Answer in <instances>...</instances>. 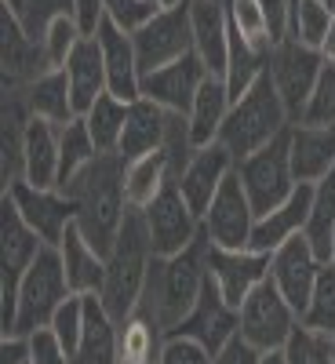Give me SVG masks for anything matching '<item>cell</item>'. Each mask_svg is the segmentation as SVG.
<instances>
[{"mask_svg": "<svg viewBox=\"0 0 335 364\" xmlns=\"http://www.w3.org/2000/svg\"><path fill=\"white\" fill-rule=\"evenodd\" d=\"M124 168L128 161L120 154H99L77 178H70L63 193L77 208V230L99 255H110L117 245V233L128 215V193H124Z\"/></svg>", "mask_w": 335, "mask_h": 364, "instance_id": "obj_1", "label": "cell"}, {"mask_svg": "<svg viewBox=\"0 0 335 364\" xmlns=\"http://www.w3.org/2000/svg\"><path fill=\"white\" fill-rule=\"evenodd\" d=\"M154 259L157 255H154V245H149L142 211L128 208L124 226L117 233V245L106 255V284L99 291L102 306L110 310V317L117 324L135 317L139 302L146 295V281H149V269H154Z\"/></svg>", "mask_w": 335, "mask_h": 364, "instance_id": "obj_2", "label": "cell"}, {"mask_svg": "<svg viewBox=\"0 0 335 364\" xmlns=\"http://www.w3.org/2000/svg\"><path fill=\"white\" fill-rule=\"evenodd\" d=\"M204 248H208V240L201 233V240L190 245L186 252H179L171 259H154V269H149L142 302L146 299L154 302V314H149V317L161 324L164 336H171V331L190 317V310L197 306V299L204 291V281H208Z\"/></svg>", "mask_w": 335, "mask_h": 364, "instance_id": "obj_3", "label": "cell"}, {"mask_svg": "<svg viewBox=\"0 0 335 364\" xmlns=\"http://www.w3.org/2000/svg\"><path fill=\"white\" fill-rule=\"evenodd\" d=\"M292 128V117L281 102V91L273 84L270 70L245 91L240 99H233L230 113H226V124L219 132V142L233 154V161L255 154V149L270 146L273 139H281Z\"/></svg>", "mask_w": 335, "mask_h": 364, "instance_id": "obj_4", "label": "cell"}, {"mask_svg": "<svg viewBox=\"0 0 335 364\" xmlns=\"http://www.w3.org/2000/svg\"><path fill=\"white\" fill-rule=\"evenodd\" d=\"M70 281L63 269V255L58 248H41V255L33 259L18 281V295H15V328L11 336H33L37 328H48L55 310L70 299Z\"/></svg>", "mask_w": 335, "mask_h": 364, "instance_id": "obj_5", "label": "cell"}, {"mask_svg": "<svg viewBox=\"0 0 335 364\" xmlns=\"http://www.w3.org/2000/svg\"><path fill=\"white\" fill-rule=\"evenodd\" d=\"M44 240L33 233L22 215L15 200L4 193L0 200V299H4V310H0V328H4V336H11L15 328V295H18V281L22 273L33 266V259L41 255Z\"/></svg>", "mask_w": 335, "mask_h": 364, "instance_id": "obj_6", "label": "cell"}, {"mask_svg": "<svg viewBox=\"0 0 335 364\" xmlns=\"http://www.w3.org/2000/svg\"><path fill=\"white\" fill-rule=\"evenodd\" d=\"M240 186H245L255 215H266L277 204H285L292 197V190L299 186L295 171H292V157H288V132L281 139H273L270 146L255 149V154L240 157L233 164Z\"/></svg>", "mask_w": 335, "mask_h": 364, "instance_id": "obj_7", "label": "cell"}, {"mask_svg": "<svg viewBox=\"0 0 335 364\" xmlns=\"http://www.w3.org/2000/svg\"><path fill=\"white\" fill-rule=\"evenodd\" d=\"M240 339L252 343L259 353L270 350H285L288 336L299 324V314L292 310V302L281 295V288L273 284L270 277L240 302Z\"/></svg>", "mask_w": 335, "mask_h": 364, "instance_id": "obj_8", "label": "cell"}, {"mask_svg": "<svg viewBox=\"0 0 335 364\" xmlns=\"http://www.w3.org/2000/svg\"><path fill=\"white\" fill-rule=\"evenodd\" d=\"M255 208L240 186L237 171L226 175V182L219 186L211 208L204 211L201 219V233L211 248H226V252H245L252 248V230H255Z\"/></svg>", "mask_w": 335, "mask_h": 364, "instance_id": "obj_9", "label": "cell"}, {"mask_svg": "<svg viewBox=\"0 0 335 364\" xmlns=\"http://www.w3.org/2000/svg\"><path fill=\"white\" fill-rule=\"evenodd\" d=\"M324 70V55L317 48H307L299 41H281L270 51V77L281 91V102L292 117V124H299L302 113H307V102L317 87V77Z\"/></svg>", "mask_w": 335, "mask_h": 364, "instance_id": "obj_10", "label": "cell"}, {"mask_svg": "<svg viewBox=\"0 0 335 364\" xmlns=\"http://www.w3.org/2000/svg\"><path fill=\"white\" fill-rule=\"evenodd\" d=\"M142 219H146V233L157 259H171L201 240V219L193 215V208L179 193L175 182H168L157 193V200L142 208Z\"/></svg>", "mask_w": 335, "mask_h": 364, "instance_id": "obj_11", "label": "cell"}, {"mask_svg": "<svg viewBox=\"0 0 335 364\" xmlns=\"http://www.w3.org/2000/svg\"><path fill=\"white\" fill-rule=\"evenodd\" d=\"M135 41V55L142 73H154L175 58L193 51V29H190V4L182 8H161L142 29L132 33Z\"/></svg>", "mask_w": 335, "mask_h": 364, "instance_id": "obj_12", "label": "cell"}, {"mask_svg": "<svg viewBox=\"0 0 335 364\" xmlns=\"http://www.w3.org/2000/svg\"><path fill=\"white\" fill-rule=\"evenodd\" d=\"M4 193L15 200L18 215L33 226V233L44 240L48 248L63 245L66 230L77 219V208L63 190H41V186H29L26 178H15L11 186H4Z\"/></svg>", "mask_w": 335, "mask_h": 364, "instance_id": "obj_13", "label": "cell"}, {"mask_svg": "<svg viewBox=\"0 0 335 364\" xmlns=\"http://www.w3.org/2000/svg\"><path fill=\"white\" fill-rule=\"evenodd\" d=\"M171 336H186V339H197L208 353H219L230 339L240 336V314L237 306H230L226 295L219 291L216 281H204V291L197 299V306L190 310V317L182 321Z\"/></svg>", "mask_w": 335, "mask_h": 364, "instance_id": "obj_14", "label": "cell"}, {"mask_svg": "<svg viewBox=\"0 0 335 364\" xmlns=\"http://www.w3.org/2000/svg\"><path fill=\"white\" fill-rule=\"evenodd\" d=\"M204 262H208V277L219 284V291L226 295L230 306L240 310L245 302L266 277H270V255L266 252H226V248H204Z\"/></svg>", "mask_w": 335, "mask_h": 364, "instance_id": "obj_15", "label": "cell"}, {"mask_svg": "<svg viewBox=\"0 0 335 364\" xmlns=\"http://www.w3.org/2000/svg\"><path fill=\"white\" fill-rule=\"evenodd\" d=\"M208 77L211 73L204 70V63L190 51V55L175 58V63H168V66H161L154 73H142V99H154L161 109L186 117L193 99H197V91H201V84Z\"/></svg>", "mask_w": 335, "mask_h": 364, "instance_id": "obj_16", "label": "cell"}, {"mask_svg": "<svg viewBox=\"0 0 335 364\" xmlns=\"http://www.w3.org/2000/svg\"><path fill=\"white\" fill-rule=\"evenodd\" d=\"M321 259L314 255V248L307 245V237H292L285 245L270 255V281L281 288V295L292 302V310L302 317L310 302V291L317 284V273H321Z\"/></svg>", "mask_w": 335, "mask_h": 364, "instance_id": "obj_17", "label": "cell"}, {"mask_svg": "<svg viewBox=\"0 0 335 364\" xmlns=\"http://www.w3.org/2000/svg\"><path fill=\"white\" fill-rule=\"evenodd\" d=\"M0 55H4V91H22L51 70L41 41L26 33V26L15 18L8 4L0 8Z\"/></svg>", "mask_w": 335, "mask_h": 364, "instance_id": "obj_18", "label": "cell"}, {"mask_svg": "<svg viewBox=\"0 0 335 364\" xmlns=\"http://www.w3.org/2000/svg\"><path fill=\"white\" fill-rule=\"evenodd\" d=\"M233 164H237V161H233L230 149H226L223 142H211V146L197 149L193 161L182 168V175L175 178L179 193L186 197V204L193 208L197 219H204V211L211 208V200H216L219 186L226 182V175L233 171Z\"/></svg>", "mask_w": 335, "mask_h": 364, "instance_id": "obj_19", "label": "cell"}, {"mask_svg": "<svg viewBox=\"0 0 335 364\" xmlns=\"http://www.w3.org/2000/svg\"><path fill=\"white\" fill-rule=\"evenodd\" d=\"M190 29H193V55L204 63V70L211 77H226V58H230L226 0H190Z\"/></svg>", "mask_w": 335, "mask_h": 364, "instance_id": "obj_20", "label": "cell"}, {"mask_svg": "<svg viewBox=\"0 0 335 364\" xmlns=\"http://www.w3.org/2000/svg\"><path fill=\"white\" fill-rule=\"evenodd\" d=\"M95 37H99V48H102L110 95L124 99V102L142 99V66H139V55H135L132 33H124V29L113 26L110 18H102V26H99Z\"/></svg>", "mask_w": 335, "mask_h": 364, "instance_id": "obj_21", "label": "cell"}, {"mask_svg": "<svg viewBox=\"0 0 335 364\" xmlns=\"http://www.w3.org/2000/svg\"><path fill=\"white\" fill-rule=\"evenodd\" d=\"M310 208H314V182H299L285 204H277L273 211H266V215L255 219L252 252L273 255V252L285 245V240L299 237L302 226H307V219H310Z\"/></svg>", "mask_w": 335, "mask_h": 364, "instance_id": "obj_22", "label": "cell"}, {"mask_svg": "<svg viewBox=\"0 0 335 364\" xmlns=\"http://www.w3.org/2000/svg\"><path fill=\"white\" fill-rule=\"evenodd\" d=\"M288 157L295 182H321L335 171V128L321 124H292L288 128Z\"/></svg>", "mask_w": 335, "mask_h": 364, "instance_id": "obj_23", "label": "cell"}, {"mask_svg": "<svg viewBox=\"0 0 335 364\" xmlns=\"http://www.w3.org/2000/svg\"><path fill=\"white\" fill-rule=\"evenodd\" d=\"M58 135H63L58 124L41 120V117H29V128H26V139H22V178L29 186L58 190V168H63Z\"/></svg>", "mask_w": 335, "mask_h": 364, "instance_id": "obj_24", "label": "cell"}, {"mask_svg": "<svg viewBox=\"0 0 335 364\" xmlns=\"http://www.w3.org/2000/svg\"><path fill=\"white\" fill-rule=\"evenodd\" d=\"M63 70H66V80H70L73 109H77V117H84L91 106L99 102V95H106V91H110L99 37H84V41L73 48V55L66 58Z\"/></svg>", "mask_w": 335, "mask_h": 364, "instance_id": "obj_25", "label": "cell"}, {"mask_svg": "<svg viewBox=\"0 0 335 364\" xmlns=\"http://www.w3.org/2000/svg\"><path fill=\"white\" fill-rule=\"evenodd\" d=\"M73 364H120V324L110 317L99 295H84V336Z\"/></svg>", "mask_w": 335, "mask_h": 364, "instance_id": "obj_26", "label": "cell"}, {"mask_svg": "<svg viewBox=\"0 0 335 364\" xmlns=\"http://www.w3.org/2000/svg\"><path fill=\"white\" fill-rule=\"evenodd\" d=\"M168 109H161L154 99H135L128 106V124L120 135L117 154L124 161H139L146 154H157L164 149V135H168Z\"/></svg>", "mask_w": 335, "mask_h": 364, "instance_id": "obj_27", "label": "cell"}, {"mask_svg": "<svg viewBox=\"0 0 335 364\" xmlns=\"http://www.w3.org/2000/svg\"><path fill=\"white\" fill-rule=\"evenodd\" d=\"M58 255H63V269L73 295H99L106 284V255H99L95 248L84 240V233L77 230V223L66 230L63 245H58Z\"/></svg>", "mask_w": 335, "mask_h": 364, "instance_id": "obj_28", "label": "cell"}, {"mask_svg": "<svg viewBox=\"0 0 335 364\" xmlns=\"http://www.w3.org/2000/svg\"><path fill=\"white\" fill-rule=\"evenodd\" d=\"M233 106V95H230V87L223 77H208L197 91V99L186 113V124H190V139L197 149L211 146V142H219V132L226 124V113Z\"/></svg>", "mask_w": 335, "mask_h": 364, "instance_id": "obj_29", "label": "cell"}, {"mask_svg": "<svg viewBox=\"0 0 335 364\" xmlns=\"http://www.w3.org/2000/svg\"><path fill=\"white\" fill-rule=\"evenodd\" d=\"M26 106L33 117L41 120H51V124H70L77 117L73 109V95H70V80H66V70H48L41 73L33 84L26 87Z\"/></svg>", "mask_w": 335, "mask_h": 364, "instance_id": "obj_30", "label": "cell"}, {"mask_svg": "<svg viewBox=\"0 0 335 364\" xmlns=\"http://www.w3.org/2000/svg\"><path fill=\"white\" fill-rule=\"evenodd\" d=\"M168 182H175V175H171V161L164 149L146 154L139 161H128V168H124V193H128V204L139 211L154 204Z\"/></svg>", "mask_w": 335, "mask_h": 364, "instance_id": "obj_31", "label": "cell"}, {"mask_svg": "<svg viewBox=\"0 0 335 364\" xmlns=\"http://www.w3.org/2000/svg\"><path fill=\"white\" fill-rule=\"evenodd\" d=\"M302 237L314 248V255L328 266L331 262V240H335V171L321 182H314V208L302 226Z\"/></svg>", "mask_w": 335, "mask_h": 364, "instance_id": "obj_32", "label": "cell"}, {"mask_svg": "<svg viewBox=\"0 0 335 364\" xmlns=\"http://www.w3.org/2000/svg\"><path fill=\"white\" fill-rule=\"evenodd\" d=\"M270 70V51L248 44L240 33H233L230 29V58H226V87H230V95L240 99L245 91Z\"/></svg>", "mask_w": 335, "mask_h": 364, "instance_id": "obj_33", "label": "cell"}, {"mask_svg": "<svg viewBox=\"0 0 335 364\" xmlns=\"http://www.w3.org/2000/svg\"><path fill=\"white\" fill-rule=\"evenodd\" d=\"M128 106L132 102L106 91V95H99V102L84 113V124H87L91 139H95L99 154H117L120 135H124V124H128Z\"/></svg>", "mask_w": 335, "mask_h": 364, "instance_id": "obj_34", "label": "cell"}, {"mask_svg": "<svg viewBox=\"0 0 335 364\" xmlns=\"http://www.w3.org/2000/svg\"><path fill=\"white\" fill-rule=\"evenodd\" d=\"M58 157H63V168H58V190L99 157V146H95V139H91L84 117H73L70 124H63V135H58Z\"/></svg>", "mask_w": 335, "mask_h": 364, "instance_id": "obj_35", "label": "cell"}, {"mask_svg": "<svg viewBox=\"0 0 335 364\" xmlns=\"http://www.w3.org/2000/svg\"><path fill=\"white\" fill-rule=\"evenodd\" d=\"M164 331L146 314H135L120 324V360H157Z\"/></svg>", "mask_w": 335, "mask_h": 364, "instance_id": "obj_36", "label": "cell"}, {"mask_svg": "<svg viewBox=\"0 0 335 364\" xmlns=\"http://www.w3.org/2000/svg\"><path fill=\"white\" fill-rule=\"evenodd\" d=\"M331 18H335V8H328L324 0H295L292 4V41L321 51Z\"/></svg>", "mask_w": 335, "mask_h": 364, "instance_id": "obj_37", "label": "cell"}, {"mask_svg": "<svg viewBox=\"0 0 335 364\" xmlns=\"http://www.w3.org/2000/svg\"><path fill=\"white\" fill-rule=\"evenodd\" d=\"M307 328L314 331H324V336H335V269L331 266H321L317 273V284L310 291V302L299 317Z\"/></svg>", "mask_w": 335, "mask_h": 364, "instance_id": "obj_38", "label": "cell"}, {"mask_svg": "<svg viewBox=\"0 0 335 364\" xmlns=\"http://www.w3.org/2000/svg\"><path fill=\"white\" fill-rule=\"evenodd\" d=\"M226 15H230L233 33H240L248 44H255L262 51H273L270 26H266V15L259 8V0H226Z\"/></svg>", "mask_w": 335, "mask_h": 364, "instance_id": "obj_39", "label": "cell"}, {"mask_svg": "<svg viewBox=\"0 0 335 364\" xmlns=\"http://www.w3.org/2000/svg\"><path fill=\"white\" fill-rule=\"evenodd\" d=\"M285 360L288 364H335L331 360V336L324 331H314L307 324H295V331L285 343Z\"/></svg>", "mask_w": 335, "mask_h": 364, "instance_id": "obj_40", "label": "cell"}, {"mask_svg": "<svg viewBox=\"0 0 335 364\" xmlns=\"http://www.w3.org/2000/svg\"><path fill=\"white\" fill-rule=\"evenodd\" d=\"M4 4L15 11V18L26 26V33L33 41L44 37V29L51 26V18L73 15V0H4Z\"/></svg>", "mask_w": 335, "mask_h": 364, "instance_id": "obj_41", "label": "cell"}, {"mask_svg": "<svg viewBox=\"0 0 335 364\" xmlns=\"http://www.w3.org/2000/svg\"><path fill=\"white\" fill-rule=\"evenodd\" d=\"M80 41H84V33H80V26H77L73 15L51 18V26L44 29V37H41V48H44L48 66H51V70H63L66 58L73 55V48H77Z\"/></svg>", "mask_w": 335, "mask_h": 364, "instance_id": "obj_42", "label": "cell"}, {"mask_svg": "<svg viewBox=\"0 0 335 364\" xmlns=\"http://www.w3.org/2000/svg\"><path fill=\"white\" fill-rule=\"evenodd\" d=\"M299 124H321V128H335V63L324 58V70L317 77V87L307 102V113H302Z\"/></svg>", "mask_w": 335, "mask_h": 364, "instance_id": "obj_43", "label": "cell"}, {"mask_svg": "<svg viewBox=\"0 0 335 364\" xmlns=\"http://www.w3.org/2000/svg\"><path fill=\"white\" fill-rule=\"evenodd\" d=\"M55 336H58V343H63L70 353H77V346H80V336H84V295H70L63 306L55 310V317H51V324H48Z\"/></svg>", "mask_w": 335, "mask_h": 364, "instance_id": "obj_44", "label": "cell"}, {"mask_svg": "<svg viewBox=\"0 0 335 364\" xmlns=\"http://www.w3.org/2000/svg\"><path fill=\"white\" fill-rule=\"evenodd\" d=\"M157 11H161L157 0H106V18H110L113 26H120L124 33H135V29H142Z\"/></svg>", "mask_w": 335, "mask_h": 364, "instance_id": "obj_45", "label": "cell"}, {"mask_svg": "<svg viewBox=\"0 0 335 364\" xmlns=\"http://www.w3.org/2000/svg\"><path fill=\"white\" fill-rule=\"evenodd\" d=\"M157 364H211V353H208L197 339L164 336L161 353H157Z\"/></svg>", "mask_w": 335, "mask_h": 364, "instance_id": "obj_46", "label": "cell"}, {"mask_svg": "<svg viewBox=\"0 0 335 364\" xmlns=\"http://www.w3.org/2000/svg\"><path fill=\"white\" fill-rule=\"evenodd\" d=\"M29 339V364H73V353L58 343L51 328H37Z\"/></svg>", "mask_w": 335, "mask_h": 364, "instance_id": "obj_47", "label": "cell"}, {"mask_svg": "<svg viewBox=\"0 0 335 364\" xmlns=\"http://www.w3.org/2000/svg\"><path fill=\"white\" fill-rule=\"evenodd\" d=\"M292 4H295V0H259V8L266 15V26H270L273 48L292 37Z\"/></svg>", "mask_w": 335, "mask_h": 364, "instance_id": "obj_48", "label": "cell"}, {"mask_svg": "<svg viewBox=\"0 0 335 364\" xmlns=\"http://www.w3.org/2000/svg\"><path fill=\"white\" fill-rule=\"evenodd\" d=\"M73 18L84 37H95L106 18V0H73Z\"/></svg>", "mask_w": 335, "mask_h": 364, "instance_id": "obj_49", "label": "cell"}, {"mask_svg": "<svg viewBox=\"0 0 335 364\" xmlns=\"http://www.w3.org/2000/svg\"><path fill=\"white\" fill-rule=\"evenodd\" d=\"M259 350L252 346V343H245V339H230L219 353H211V364H259Z\"/></svg>", "mask_w": 335, "mask_h": 364, "instance_id": "obj_50", "label": "cell"}, {"mask_svg": "<svg viewBox=\"0 0 335 364\" xmlns=\"http://www.w3.org/2000/svg\"><path fill=\"white\" fill-rule=\"evenodd\" d=\"M0 364H29V339L4 336V343H0Z\"/></svg>", "mask_w": 335, "mask_h": 364, "instance_id": "obj_51", "label": "cell"}, {"mask_svg": "<svg viewBox=\"0 0 335 364\" xmlns=\"http://www.w3.org/2000/svg\"><path fill=\"white\" fill-rule=\"evenodd\" d=\"M321 55L328 58V63H335V18H331V26H328V37H324V44H321Z\"/></svg>", "mask_w": 335, "mask_h": 364, "instance_id": "obj_52", "label": "cell"}, {"mask_svg": "<svg viewBox=\"0 0 335 364\" xmlns=\"http://www.w3.org/2000/svg\"><path fill=\"white\" fill-rule=\"evenodd\" d=\"M259 364H288V360H285V350H270L259 357Z\"/></svg>", "mask_w": 335, "mask_h": 364, "instance_id": "obj_53", "label": "cell"}, {"mask_svg": "<svg viewBox=\"0 0 335 364\" xmlns=\"http://www.w3.org/2000/svg\"><path fill=\"white\" fill-rule=\"evenodd\" d=\"M161 8H182V4H190V0H157Z\"/></svg>", "mask_w": 335, "mask_h": 364, "instance_id": "obj_54", "label": "cell"}, {"mask_svg": "<svg viewBox=\"0 0 335 364\" xmlns=\"http://www.w3.org/2000/svg\"><path fill=\"white\" fill-rule=\"evenodd\" d=\"M120 364H157V360H120Z\"/></svg>", "mask_w": 335, "mask_h": 364, "instance_id": "obj_55", "label": "cell"}, {"mask_svg": "<svg viewBox=\"0 0 335 364\" xmlns=\"http://www.w3.org/2000/svg\"><path fill=\"white\" fill-rule=\"evenodd\" d=\"M328 266H331V269H335V240H331V262H328Z\"/></svg>", "mask_w": 335, "mask_h": 364, "instance_id": "obj_56", "label": "cell"}, {"mask_svg": "<svg viewBox=\"0 0 335 364\" xmlns=\"http://www.w3.org/2000/svg\"><path fill=\"white\" fill-rule=\"evenodd\" d=\"M331 360H335V336H331Z\"/></svg>", "mask_w": 335, "mask_h": 364, "instance_id": "obj_57", "label": "cell"}, {"mask_svg": "<svg viewBox=\"0 0 335 364\" xmlns=\"http://www.w3.org/2000/svg\"><path fill=\"white\" fill-rule=\"evenodd\" d=\"M324 4H328V8H335V0H324Z\"/></svg>", "mask_w": 335, "mask_h": 364, "instance_id": "obj_58", "label": "cell"}]
</instances>
